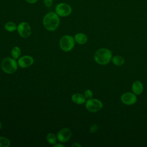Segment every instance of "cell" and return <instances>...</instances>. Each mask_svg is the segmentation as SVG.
<instances>
[{"instance_id":"obj_1","label":"cell","mask_w":147,"mask_h":147,"mask_svg":"<svg viewBox=\"0 0 147 147\" xmlns=\"http://www.w3.org/2000/svg\"><path fill=\"white\" fill-rule=\"evenodd\" d=\"M44 27L49 31H54L58 28L60 24L59 16L53 11L47 13L42 19Z\"/></svg>"},{"instance_id":"obj_2","label":"cell","mask_w":147,"mask_h":147,"mask_svg":"<svg viewBox=\"0 0 147 147\" xmlns=\"http://www.w3.org/2000/svg\"><path fill=\"white\" fill-rule=\"evenodd\" d=\"M94 60L100 65H105L110 62L112 59V53L107 48H102L98 49L94 54Z\"/></svg>"},{"instance_id":"obj_3","label":"cell","mask_w":147,"mask_h":147,"mask_svg":"<svg viewBox=\"0 0 147 147\" xmlns=\"http://www.w3.org/2000/svg\"><path fill=\"white\" fill-rule=\"evenodd\" d=\"M18 62L16 59L11 57H6L2 60L1 63V69L6 74L14 73L18 68Z\"/></svg>"},{"instance_id":"obj_4","label":"cell","mask_w":147,"mask_h":147,"mask_svg":"<svg viewBox=\"0 0 147 147\" xmlns=\"http://www.w3.org/2000/svg\"><path fill=\"white\" fill-rule=\"evenodd\" d=\"M75 39L70 35H65L63 36L59 41V45L62 51L69 52L71 51L75 45Z\"/></svg>"},{"instance_id":"obj_5","label":"cell","mask_w":147,"mask_h":147,"mask_svg":"<svg viewBox=\"0 0 147 147\" xmlns=\"http://www.w3.org/2000/svg\"><path fill=\"white\" fill-rule=\"evenodd\" d=\"M86 108L90 112H97L100 110L103 107L102 102L95 98H91L87 99L86 102Z\"/></svg>"},{"instance_id":"obj_6","label":"cell","mask_w":147,"mask_h":147,"mask_svg":"<svg viewBox=\"0 0 147 147\" xmlns=\"http://www.w3.org/2000/svg\"><path fill=\"white\" fill-rule=\"evenodd\" d=\"M71 6L66 3L61 2L58 3L55 7V13L59 17H67L72 13Z\"/></svg>"},{"instance_id":"obj_7","label":"cell","mask_w":147,"mask_h":147,"mask_svg":"<svg viewBox=\"0 0 147 147\" xmlns=\"http://www.w3.org/2000/svg\"><path fill=\"white\" fill-rule=\"evenodd\" d=\"M17 30L19 35L24 38L29 37L31 34V28L28 23L21 22L17 25Z\"/></svg>"},{"instance_id":"obj_8","label":"cell","mask_w":147,"mask_h":147,"mask_svg":"<svg viewBox=\"0 0 147 147\" xmlns=\"http://www.w3.org/2000/svg\"><path fill=\"white\" fill-rule=\"evenodd\" d=\"M121 100L126 105H132L137 102V96L133 92H127L121 95Z\"/></svg>"},{"instance_id":"obj_9","label":"cell","mask_w":147,"mask_h":147,"mask_svg":"<svg viewBox=\"0 0 147 147\" xmlns=\"http://www.w3.org/2000/svg\"><path fill=\"white\" fill-rule=\"evenodd\" d=\"M72 136L71 130L67 127L61 129L57 134V138L61 142L68 141Z\"/></svg>"},{"instance_id":"obj_10","label":"cell","mask_w":147,"mask_h":147,"mask_svg":"<svg viewBox=\"0 0 147 147\" xmlns=\"http://www.w3.org/2000/svg\"><path fill=\"white\" fill-rule=\"evenodd\" d=\"M34 62L33 58L28 55L22 56L18 60V64L21 68H27L33 64Z\"/></svg>"},{"instance_id":"obj_11","label":"cell","mask_w":147,"mask_h":147,"mask_svg":"<svg viewBox=\"0 0 147 147\" xmlns=\"http://www.w3.org/2000/svg\"><path fill=\"white\" fill-rule=\"evenodd\" d=\"M131 90L136 95H140L144 90V86L141 82L139 80L134 81L131 86Z\"/></svg>"},{"instance_id":"obj_12","label":"cell","mask_w":147,"mask_h":147,"mask_svg":"<svg viewBox=\"0 0 147 147\" xmlns=\"http://www.w3.org/2000/svg\"><path fill=\"white\" fill-rule=\"evenodd\" d=\"M72 100L76 104L82 105L86 102V98L84 95L80 93H75L72 95Z\"/></svg>"},{"instance_id":"obj_13","label":"cell","mask_w":147,"mask_h":147,"mask_svg":"<svg viewBox=\"0 0 147 147\" xmlns=\"http://www.w3.org/2000/svg\"><path fill=\"white\" fill-rule=\"evenodd\" d=\"M74 39L76 43L80 45L86 43L88 40L87 36L82 33H79L76 34L74 36Z\"/></svg>"},{"instance_id":"obj_14","label":"cell","mask_w":147,"mask_h":147,"mask_svg":"<svg viewBox=\"0 0 147 147\" xmlns=\"http://www.w3.org/2000/svg\"><path fill=\"white\" fill-rule=\"evenodd\" d=\"M113 63L116 66H122L125 63L124 58L120 55H115L111 59Z\"/></svg>"},{"instance_id":"obj_15","label":"cell","mask_w":147,"mask_h":147,"mask_svg":"<svg viewBox=\"0 0 147 147\" xmlns=\"http://www.w3.org/2000/svg\"><path fill=\"white\" fill-rule=\"evenodd\" d=\"M17 25L12 21L7 22L5 24V29L7 32H13L15 31L16 30H17Z\"/></svg>"},{"instance_id":"obj_16","label":"cell","mask_w":147,"mask_h":147,"mask_svg":"<svg viewBox=\"0 0 147 147\" xmlns=\"http://www.w3.org/2000/svg\"><path fill=\"white\" fill-rule=\"evenodd\" d=\"M46 139L47 142L51 144V145H55V144L57 143V136H55V134L52 133H49L47 135Z\"/></svg>"},{"instance_id":"obj_17","label":"cell","mask_w":147,"mask_h":147,"mask_svg":"<svg viewBox=\"0 0 147 147\" xmlns=\"http://www.w3.org/2000/svg\"><path fill=\"white\" fill-rule=\"evenodd\" d=\"M21 53V51L20 47H14L11 51V55L13 59H17L19 58Z\"/></svg>"},{"instance_id":"obj_18","label":"cell","mask_w":147,"mask_h":147,"mask_svg":"<svg viewBox=\"0 0 147 147\" xmlns=\"http://www.w3.org/2000/svg\"><path fill=\"white\" fill-rule=\"evenodd\" d=\"M10 145V140L5 137H0V147H8Z\"/></svg>"},{"instance_id":"obj_19","label":"cell","mask_w":147,"mask_h":147,"mask_svg":"<svg viewBox=\"0 0 147 147\" xmlns=\"http://www.w3.org/2000/svg\"><path fill=\"white\" fill-rule=\"evenodd\" d=\"M84 96L86 97V99H91V98H92V96H93V92H92V91L91 90L87 89V90H85L84 93Z\"/></svg>"},{"instance_id":"obj_20","label":"cell","mask_w":147,"mask_h":147,"mask_svg":"<svg viewBox=\"0 0 147 147\" xmlns=\"http://www.w3.org/2000/svg\"><path fill=\"white\" fill-rule=\"evenodd\" d=\"M53 0H43V3L47 7H51L53 5Z\"/></svg>"},{"instance_id":"obj_21","label":"cell","mask_w":147,"mask_h":147,"mask_svg":"<svg viewBox=\"0 0 147 147\" xmlns=\"http://www.w3.org/2000/svg\"><path fill=\"white\" fill-rule=\"evenodd\" d=\"M98 126L96 124H94V125H92L90 128V133H95L98 130Z\"/></svg>"},{"instance_id":"obj_22","label":"cell","mask_w":147,"mask_h":147,"mask_svg":"<svg viewBox=\"0 0 147 147\" xmlns=\"http://www.w3.org/2000/svg\"><path fill=\"white\" fill-rule=\"evenodd\" d=\"M28 3H30V4H34V3H36L38 0H25Z\"/></svg>"},{"instance_id":"obj_23","label":"cell","mask_w":147,"mask_h":147,"mask_svg":"<svg viewBox=\"0 0 147 147\" xmlns=\"http://www.w3.org/2000/svg\"><path fill=\"white\" fill-rule=\"evenodd\" d=\"M54 147H64L65 146L64 145H63L62 144H55V145H53Z\"/></svg>"},{"instance_id":"obj_24","label":"cell","mask_w":147,"mask_h":147,"mask_svg":"<svg viewBox=\"0 0 147 147\" xmlns=\"http://www.w3.org/2000/svg\"><path fill=\"white\" fill-rule=\"evenodd\" d=\"M72 146H73V147H74V146L80 147V146H82V145H81L80 144H79L78 142H75V143H74V144L72 145Z\"/></svg>"},{"instance_id":"obj_25","label":"cell","mask_w":147,"mask_h":147,"mask_svg":"<svg viewBox=\"0 0 147 147\" xmlns=\"http://www.w3.org/2000/svg\"><path fill=\"white\" fill-rule=\"evenodd\" d=\"M2 128V123H1V122L0 121V129Z\"/></svg>"}]
</instances>
